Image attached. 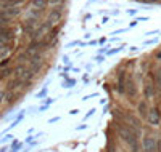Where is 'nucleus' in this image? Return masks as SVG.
Returning a JSON list of instances; mask_svg holds the SVG:
<instances>
[{
	"mask_svg": "<svg viewBox=\"0 0 161 152\" xmlns=\"http://www.w3.org/2000/svg\"><path fill=\"white\" fill-rule=\"evenodd\" d=\"M126 93L129 94V96H134L136 94V88H134V80H132V77L130 75H127L126 77Z\"/></svg>",
	"mask_w": 161,
	"mask_h": 152,
	"instance_id": "6",
	"label": "nucleus"
},
{
	"mask_svg": "<svg viewBox=\"0 0 161 152\" xmlns=\"http://www.w3.org/2000/svg\"><path fill=\"white\" fill-rule=\"evenodd\" d=\"M158 58H159V59H161V51H159V53H158Z\"/></svg>",
	"mask_w": 161,
	"mask_h": 152,
	"instance_id": "19",
	"label": "nucleus"
},
{
	"mask_svg": "<svg viewBox=\"0 0 161 152\" xmlns=\"http://www.w3.org/2000/svg\"><path fill=\"white\" fill-rule=\"evenodd\" d=\"M148 122H150V125H158L159 123V112H158V109H152V110H148Z\"/></svg>",
	"mask_w": 161,
	"mask_h": 152,
	"instance_id": "4",
	"label": "nucleus"
},
{
	"mask_svg": "<svg viewBox=\"0 0 161 152\" xmlns=\"http://www.w3.org/2000/svg\"><path fill=\"white\" fill-rule=\"evenodd\" d=\"M19 85H23V80H21V79H15V80H11V82H10V84H8V87H7V88H8V90L11 91V90H15V88H18Z\"/></svg>",
	"mask_w": 161,
	"mask_h": 152,
	"instance_id": "9",
	"label": "nucleus"
},
{
	"mask_svg": "<svg viewBox=\"0 0 161 152\" xmlns=\"http://www.w3.org/2000/svg\"><path fill=\"white\" fill-rule=\"evenodd\" d=\"M153 82H155L158 87H161V67L156 71V74H155V80H153Z\"/></svg>",
	"mask_w": 161,
	"mask_h": 152,
	"instance_id": "13",
	"label": "nucleus"
},
{
	"mask_svg": "<svg viewBox=\"0 0 161 152\" xmlns=\"http://www.w3.org/2000/svg\"><path fill=\"white\" fill-rule=\"evenodd\" d=\"M143 152H158V143L153 136H145L142 141Z\"/></svg>",
	"mask_w": 161,
	"mask_h": 152,
	"instance_id": "2",
	"label": "nucleus"
},
{
	"mask_svg": "<svg viewBox=\"0 0 161 152\" xmlns=\"http://www.w3.org/2000/svg\"><path fill=\"white\" fill-rule=\"evenodd\" d=\"M93 112H95V110H93V109H92V110H90V112H89V114H87V115H86V119H89V117H90V115H92V114H93Z\"/></svg>",
	"mask_w": 161,
	"mask_h": 152,
	"instance_id": "16",
	"label": "nucleus"
},
{
	"mask_svg": "<svg viewBox=\"0 0 161 152\" xmlns=\"http://www.w3.org/2000/svg\"><path fill=\"white\" fill-rule=\"evenodd\" d=\"M119 50H121V48H114V50H110L108 53H110V54H114V53H118Z\"/></svg>",
	"mask_w": 161,
	"mask_h": 152,
	"instance_id": "15",
	"label": "nucleus"
},
{
	"mask_svg": "<svg viewBox=\"0 0 161 152\" xmlns=\"http://www.w3.org/2000/svg\"><path fill=\"white\" fill-rule=\"evenodd\" d=\"M145 98H152V96L155 94V82L150 80V82H147L145 84Z\"/></svg>",
	"mask_w": 161,
	"mask_h": 152,
	"instance_id": "5",
	"label": "nucleus"
},
{
	"mask_svg": "<svg viewBox=\"0 0 161 152\" xmlns=\"http://www.w3.org/2000/svg\"><path fill=\"white\" fill-rule=\"evenodd\" d=\"M106 152H114V147H113V146H110V147H108V150H106Z\"/></svg>",
	"mask_w": 161,
	"mask_h": 152,
	"instance_id": "17",
	"label": "nucleus"
},
{
	"mask_svg": "<svg viewBox=\"0 0 161 152\" xmlns=\"http://www.w3.org/2000/svg\"><path fill=\"white\" fill-rule=\"evenodd\" d=\"M3 3V8H11V7H16L18 3L24 2V0H0Z\"/></svg>",
	"mask_w": 161,
	"mask_h": 152,
	"instance_id": "8",
	"label": "nucleus"
},
{
	"mask_svg": "<svg viewBox=\"0 0 161 152\" xmlns=\"http://www.w3.org/2000/svg\"><path fill=\"white\" fill-rule=\"evenodd\" d=\"M11 72H13V69H2V71H0V80H2V79H7Z\"/></svg>",
	"mask_w": 161,
	"mask_h": 152,
	"instance_id": "12",
	"label": "nucleus"
},
{
	"mask_svg": "<svg viewBox=\"0 0 161 152\" xmlns=\"http://www.w3.org/2000/svg\"><path fill=\"white\" fill-rule=\"evenodd\" d=\"M139 114H140L142 117H145V115H147V104H145L143 101L139 104Z\"/></svg>",
	"mask_w": 161,
	"mask_h": 152,
	"instance_id": "11",
	"label": "nucleus"
},
{
	"mask_svg": "<svg viewBox=\"0 0 161 152\" xmlns=\"http://www.w3.org/2000/svg\"><path fill=\"white\" fill-rule=\"evenodd\" d=\"M3 98H5V91H0V103L3 101Z\"/></svg>",
	"mask_w": 161,
	"mask_h": 152,
	"instance_id": "14",
	"label": "nucleus"
},
{
	"mask_svg": "<svg viewBox=\"0 0 161 152\" xmlns=\"http://www.w3.org/2000/svg\"><path fill=\"white\" fill-rule=\"evenodd\" d=\"M158 152H161V141L158 143Z\"/></svg>",
	"mask_w": 161,
	"mask_h": 152,
	"instance_id": "18",
	"label": "nucleus"
},
{
	"mask_svg": "<svg viewBox=\"0 0 161 152\" xmlns=\"http://www.w3.org/2000/svg\"><path fill=\"white\" fill-rule=\"evenodd\" d=\"M118 131H119V136L123 139L132 152H139V141H137V131L130 128L129 125H119L118 127Z\"/></svg>",
	"mask_w": 161,
	"mask_h": 152,
	"instance_id": "1",
	"label": "nucleus"
},
{
	"mask_svg": "<svg viewBox=\"0 0 161 152\" xmlns=\"http://www.w3.org/2000/svg\"><path fill=\"white\" fill-rule=\"evenodd\" d=\"M60 18H61V10H60V8H53V10L50 11V15H48V19H47L45 27H47V29H52L55 24L60 23Z\"/></svg>",
	"mask_w": 161,
	"mask_h": 152,
	"instance_id": "3",
	"label": "nucleus"
},
{
	"mask_svg": "<svg viewBox=\"0 0 161 152\" xmlns=\"http://www.w3.org/2000/svg\"><path fill=\"white\" fill-rule=\"evenodd\" d=\"M50 2H57V0H50Z\"/></svg>",
	"mask_w": 161,
	"mask_h": 152,
	"instance_id": "20",
	"label": "nucleus"
},
{
	"mask_svg": "<svg viewBox=\"0 0 161 152\" xmlns=\"http://www.w3.org/2000/svg\"><path fill=\"white\" fill-rule=\"evenodd\" d=\"M37 26V23H36V19H28L24 23V26H23V29L28 32V34H34V27Z\"/></svg>",
	"mask_w": 161,
	"mask_h": 152,
	"instance_id": "7",
	"label": "nucleus"
},
{
	"mask_svg": "<svg viewBox=\"0 0 161 152\" xmlns=\"http://www.w3.org/2000/svg\"><path fill=\"white\" fill-rule=\"evenodd\" d=\"M31 3H32V7L42 10V8L47 7V0H31Z\"/></svg>",
	"mask_w": 161,
	"mask_h": 152,
	"instance_id": "10",
	"label": "nucleus"
}]
</instances>
